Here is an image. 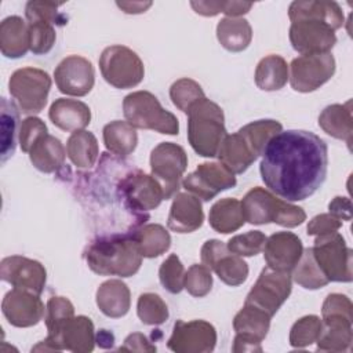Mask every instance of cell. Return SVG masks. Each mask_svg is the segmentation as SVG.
I'll list each match as a JSON object with an SVG mask.
<instances>
[{"mask_svg": "<svg viewBox=\"0 0 353 353\" xmlns=\"http://www.w3.org/2000/svg\"><path fill=\"white\" fill-rule=\"evenodd\" d=\"M327 143L305 130L280 131L266 145L259 165L266 188L285 201L312 196L325 181Z\"/></svg>", "mask_w": 353, "mask_h": 353, "instance_id": "obj_1", "label": "cell"}, {"mask_svg": "<svg viewBox=\"0 0 353 353\" xmlns=\"http://www.w3.org/2000/svg\"><path fill=\"white\" fill-rule=\"evenodd\" d=\"M88 268L101 276L130 277L142 265V255L132 234H112L92 241L85 252Z\"/></svg>", "mask_w": 353, "mask_h": 353, "instance_id": "obj_2", "label": "cell"}, {"mask_svg": "<svg viewBox=\"0 0 353 353\" xmlns=\"http://www.w3.org/2000/svg\"><path fill=\"white\" fill-rule=\"evenodd\" d=\"M188 114V141L193 150L203 157H214L228 135L223 110L208 98L194 102Z\"/></svg>", "mask_w": 353, "mask_h": 353, "instance_id": "obj_3", "label": "cell"}, {"mask_svg": "<svg viewBox=\"0 0 353 353\" xmlns=\"http://www.w3.org/2000/svg\"><path fill=\"white\" fill-rule=\"evenodd\" d=\"M244 219L252 225L274 222L285 228H295L306 219L305 211L285 200L277 199L263 188H252L241 200Z\"/></svg>", "mask_w": 353, "mask_h": 353, "instance_id": "obj_4", "label": "cell"}, {"mask_svg": "<svg viewBox=\"0 0 353 353\" xmlns=\"http://www.w3.org/2000/svg\"><path fill=\"white\" fill-rule=\"evenodd\" d=\"M123 112L127 123L134 128L153 130L167 135H176L179 131L176 116L165 110L149 91L128 94L123 101Z\"/></svg>", "mask_w": 353, "mask_h": 353, "instance_id": "obj_5", "label": "cell"}, {"mask_svg": "<svg viewBox=\"0 0 353 353\" xmlns=\"http://www.w3.org/2000/svg\"><path fill=\"white\" fill-rule=\"evenodd\" d=\"M99 70L105 81L116 88H132L145 76V68L135 51L125 46L106 47L99 57Z\"/></svg>", "mask_w": 353, "mask_h": 353, "instance_id": "obj_6", "label": "cell"}, {"mask_svg": "<svg viewBox=\"0 0 353 353\" xmlns=\"http://www.w3.org/2000/svg\"><path fill=\"white\" fill-rule=\"evenodd\" d=\"M312 252L328 281L350 283L353 280V252L346 245L342 234L334 232L330 234L316 236Z\"/></svg>", "mask_w": 353, "mask_h": 353, "instance_id": "obj_7", "label": "cell"}, {"mask_svg": "<svg viewBox=\"0 0 353 353\" xmlns=\"http://www.w3.org/2000/svg\"><path fill=\"white\" fill-rule=\"evenodd\" d=\"M51 88V77L39 68L15 70L8 80V91L23 113L33 114L44 109Z\"/></svg>", "mask_w": 353, "mask_h": 353, "instance_id": "obj_8", "label": "cell"}, {"mask_svg": "<svg viewBox=\"0 0 353 353\" xmlns=\"http://www.w3.org/2000/svg\"><path fill=\"white\" fill-rule=\"evenodd\" d=\"M94 324L87 316H73L48 332L33 350H70L73 353L92 352L95 345Z\"/></svg>", "mask_w": 353, "mask_h": 353, "instance_id": "obj_9", "label": "cell"}, {"mask_svg": "<svg viewBox=\"0 0 353 353\" xmlns=\"http://www.w3.org/2000/svg\"><path fill=\"white\" fill-rule=\"evenodd\" d=\"M188 167V156L182 146L174 142H161L150 153L152 176L161 185L164 199L174 196Z\"/></svg>", "mask_w": 353, "mask_h": 353, "instance_id": "obj_10", "label": "cell"}, {"mask_svg": "<svg viewBox=\"0 0 353 353\" xmlns=\"http://www.w3.org/2000/svg\"><path fill=\"white\" fill-rule=\"evenodd\" d=\"M335 73V59L330 52L305 54L292 59L288 77L292 90L312 92L325 84Z\"/></svg>", "mask_w": 353, "mask_h": 353, "instance_id": "obj_11", "label": "cell"}, {"mask_svg": "<svg viewBox=\"0 0 353 353\" xmlns=\"http://www.w3.org/2000/svg\"><path fill=\"white\" fill-rule=\"evenodd\" d=\"M291 287L292 281L290 273L273 270L266 266L262 269L244 303L254 305L273 317L290 296Z\"/></svg>", "mask_w": 353, "mask_h": 353, "instance_id": "obj_12", "label": "cell"}, {"mask_svg": "<svg viewBox=\"0 0 353 353\" xmlns=\"http://www.w3.org/2000/svg\"><path fill=\"white\" fill-rule=\"evenodd\" d=\"M201 262L210 270H214L221 281L230 287L243 284L248 277V265L245 261L230 252L228 245L219 240H208L200 251Z\"/></svg>", "mask_w": 353, "mask_h": 353, "instance_id": "obj_13", "label": "cell"}, {"mask_svg": "<svg viewBox=\"0 0 353 353\" xmlns=\"http://www.w3.org/2000/svg\"><path fill=\"white\" fill-rule=\"evenodd\" d=\"M215 343L216 331L208 321L178 320L174 324L167 346L176 353H208L214 350Z\"/></svg>", "mask_w": 353, "mask_h": 353, "instance_id": "obj_14", "label": "cell"}, {"mask_svg": "<svg viewBox=\"0 0 353 353\" xmlns=\"http://www.w3.org/2000/svg\"><path fill=\"white\" fill-rule=\"evenodd\" d=\"M236 176L221 163H201L196 171L182 181V186L203 201L212 200L218 193L233 188Z\"/></svg>", "mask_w": 353, "mask_h": 353, "instance_id": "obj_15", "label": "cell"}, {"mask_svg": "<svg viewBox=\"0 0 353 353\" xmlns=\"http://www.w3.org/2000/svg\"><path fill=\"white\" fill-rule=\"evenodd\" d=\"M290 41L299 54L330 52L336 43L335 30L323 21L301 19L290 26Z\"/></svg>", "mask_w": 353, "mask_h": 353, "instance_id": "obj_16", "label": "cell"}, {"mask_svg": "<svg viewBox=\"0 0 353 353\" xmlns=\"http://www.w3.org/2000/svg\"><path fill=\"white\" fill-rule=\"evenodd\" d=\"M54 79L62 94L72 97L87 95L95 83V72L92 63L80 55H69L63 58L54 70Z\"/></svg>", "mask_w": 353, "mask_h": 353, "instance_id": "obj_17", "label": "cell"}, {"mask_svg": "<svg viewBox=\"0 0 353 353\" xmlns=\"http://www.w3.org/2000/svg\"><path fill=\"white\" fill-rule=\"evenodd\" d=\"M0 277L14 288H21L40 295L46 285V268L34 259L11 255L0 262Z\"/></svg>", "mask_w": 353, "mask_h": 353, "instance_id": "obj_18", "label": "cell"}, {"mask_svg": "<svg viewBox=\"0 0 353 353\" xmlns=\"http://www.w3.org/2000/svg\"><path fill=\"white\" fill-rule=\"evenodd\" d=\"M39 296L21 288L8 291L1 302V312L7 321L18 328L36 325L46 314L44 305Z\"/></svg>", "mask_w": 353, "mask_h": 353, "instance_id": "obj_19", "label": "cell"}, {"mask_svg": "<svg viewBox=\"0 0 353 353\" xmlns=\"http://www.w3.org/2000/svg\"><path fill=\"white\" fill-rule=\"evenodd\" d=\"M263 252L268 268L290 273L301 259L303 245L295 233L276 232L266 239Z\"/></svg>", "mask_w": 353, "mask_h": 353, "instance_id": "obj_20", "label": "cell"}, {"mask_svg": "<svg viewBox=\"0 0 353 353\" xmlns=\"http://www.w3.org/2000/svg\"><path fill=\"white\" fill-rule=\"evenodd\" d=\"M120 189L125 201L138 211H150L164 200L161 185L152 176L141 171L127 175L120 182Z\"/></svg>", "mask_w": 353, "mask_h": 353, "instance_id": "obj_21", "label": "cell"}, {"mask_svg": "<svg viewBox=\"0 0 353 353\" xmlns=\"http://www.w3.org/2000/svg\"><path fill=\"white\" fill-rule=\"evenodd\" d=\"M204 212L199 197L192 193H176L172 200L167 225L176 233H190L203 225Z\"/></svg>", "mask_w": 353, "mask_h": 353, "instance_id": "obj_22", "label": "cell"}, {"mask_svg": "<svg viewBox=\"0 0 353 353\" xmlns=\"http://www.w3.org/2000/svg\"><path fill=\"white\" fill-rule=\"evenodd\" d=\"M288 17L291 22L301 19H316L330 25L334 30L343 26V11L336 1L327 0H309V1H292L288 8Z\"/></svg>", "mask_w": 353, "mask_h": 353, "instance_id": "obj_23", "label": "cell"}, {"mask_svg": "<svg viewBox=\"0 0 353 353\" xmlns=\"http://www.w3.org/2000/svg\"><path fill=\"white\" fill-rule=\"evenodd\" d=\"M323 330L317 338V350L323 352H346L353 342L352 321L353 317L330 314L323 316Z\"/></svg>", "mask_w": 353, "mask_h": 353, "instance_id": "obj_24", "label": "cell"}, {"mask_svg": "<svg viewBox=\"0 0 353 353\" xmlns=\"http://www.w3.org/2000/svg\"><path fill=\"white\" fill-rule=\"evenodd\" d=\"M48 117L55 127L63 131L74 132L85 128L90 124L91 110L81 101L59 98L51 103Z\"/></svg>", "mask_w": 353, "mask_h": 353, "instance_id": "obj_25", "label": "cell"}, {"mask_svg": "<svg viewBox=\"0 0 353 353\" xmlns=\"http://www.w3.org/2000/svg\"><path fill=\"white\" fill-rule=\"evenodd\" d=\"M0 50L6 58H21L29 50V25L18 15L7 17L0 23Z\"/></svg>", "mask_w": 353, "mask_h": 353, "instance_id": "obj_26", "label": "cell"}, {"mask_svg": "<svg viewBox=\"0 0 353 353\" xmlns=\"http://www.w3.org/2000/svg\"><path fill=\"white\" fill-rule=\"evenodd\" d=\"M95 299L99 310L112 319L125 316L131 305L130 290L121 280L103 281L97 290Z\"/></svg>", "mask_w": 353, "mask_h": 353, "instance_id": "obj_27", "label": "cell"}, {"mask_svg": "<svg viewBox=\"0 0 353 353\" xmlns=\"http://www.w3.org/2000/svg\"><path fill=\"white\" fill-rule=\"evenodd\" d=\"M319 125L330 137L345 141L350 146L353 135L352 101L324 108L319 116Z\"/></svg>", "mask_w": 353, "mask_h": 353, "instance_id": "obj_28", "label": "cell"}, {"mask_svg": "<svg viewBox=\"0 0 353 353\" xmlns=\"http://www.w3.org/2000/svg\"><path fill=\"white\" fill-rule=\"evenodd\" d=\"M216 156L219 163L233 174H243L258 159L239 131L223 138Z\"/></svg>", "mask_w": 353, "mask_h": 353, "instance_id": "obj_29", "label": "cell"}, {"mask_svg": "<svg viewBox=\"0 0 353 353\" xmlns=\"http://www.w3.org/2000/svg\"><path fill=\"white\" fill-rule=\"evenodd\" d=\"M65 154L66 152L62 142L50 134L39 138L29 150L32 164L46 174L58 171L63 165Z\"/></svg>", "mask_w": 353, "mask_h": 353, "instance_id": "obj_30", "label": "cell"}, {"mask_svg": "<svg viewBox=\"0 0 353 353\" xmlns=\"http://www.w3.org/2000/svg\"><path fill=\"white\" fill-rule=\"evenodd\" d=\"M208 222L218 233H232L240 229L245 219L241 208V201L237 199H221L210 210Z\"/></svg>", "mask_w": 353, "mask_h": 353, "instance_id": "obj_31", "label": "cell"}, {"mask_svg": "<svg viewBox=\"0 0 353 353\" xmlns=\"http://www.w3.org/2000/svg\"><path fill=\"white\" fill-rule=\"evenodd\" d=\"M216 37L223 48L232 52L245 50L252 39V29L244 18H222L216 25Z\"/></svg>", "mask_w": 353, "mask_h": 353, "instance_id": "obj_32", "label": "cell"}, {"mask_svg": "<svg viewBox=\"0 0 353 353\" xmlns=\"http://www.w3.org/2000/svg\"><path fill=\"white\" fill-rule=\"evenodd\" d=\"M270 316L262 309L244 303L241 310L234 316L233 328L237 335L248 336L256 341H263L270 327Z\"/></svg>", "mask_w": 353, "mask_h": 353, "instance_id": "obj_33", "label": "cell"}, {"mask_svg": "<svg viewBox=\"0 0 353 353\" xmlns=\"http://www.w3.org/2000/svg\"><path fill=\"white\" fill-rule=\"evenodd\" d=\"M66 154L77 168H91L99 154L95 135L85 130L72 132L66 142Z\"/></svg>", "mask_w": 353, "mask_h": 353, "instance_id": "obj_34", "label": "cell"}, {"mask_svg": "<svg viewBox=\"0 0 353 353\" xmlns=\"http://www.w3.org/2000/svg\"><path fill=\"white\" fill-rule=\"evenodd\" d=\"M103 143L109 152L116 156L125 157L131 154L138 143L135 128L121 120H114L103 127Z\"/></svg>", "mask_w": 353, "mask_h": 353, "instance_id": "obj_35", "label": "cell"}, {"mask_svg": "<svg viewBox=\"0 0 353 353\" xmlns=\"http://www.w3.org/2000/svg\"><path fill=\"white\" fill-rule=\"evenodd\" d=\"M255 84L263 91L281 90L288 80V65L280 55H268L255 69Z\"/></svg>", "mask_w": 353, "mask_h": 353, "instance_id": "obj_36", "label": "cell"}, {"mask_svg": "<svg viewBox=\"0 0 353 353\" xmlns=\"http://www.w3.org/2000/svg\"><path fill=\"white\" fill-rule=\"evenodd\" d=\"M132 236L143 258H156L164 254L171 245L170 233L159 223H148L134 232Z\"/></svg>", "mask_w": 353, "mask_h": 353, "instance_id": "obj_37", "label": "cell"}, {"mask_svg": "<svg viewBox=\"0 0 353 353\" xmlns=\"http://www.w3.org/2000/svg\"><path fill=\"white\" fill-rule=\"evenodd\" d=\"M283 130L281 123L277 120H256L245 124L239 130V134L244 138L252 153L259 157L262 156L268 142Z\"/></svg>", "mask_w": 353, "mask_h": 353, "instance_id": "obj_38", "label": "cell"}, {"mask_svg": "<svg viewBox=\"0 0 353 353\" xmlns=\"http://www.w3.org/2000/svg\"><path fill=\"white\" fill-rule=\"evenodd\" d=\"M292 279L296 284L306 290L323 288L330 283L320 266L317 265L312 252V247L303 250L301 259L292 270Z\"/></svg>", "mask_w": 353, "mask_h": 353, "instance_id": "obj_39", "label": "cell"}, {"mask_svg": "<svg viewBox=\"0 0 353 353\" xmlns=\"http://www.w3.org/2000/svg\"><path fill=\"white\" fill-rule=\"evenodd\" d=\"M1 163H6L15 152L17 143V127L19 121V113L14 102L7 98H1Z\"/></svg>", "mask_w": 353, "mask_h": 353, "instance_id": "obj_40", "label": "cell"}, {"mask_svg": "<svg viewBox=\"0 0 353 353\" xmlns=\"http://www.w3.org/2000/svg\"><path fill=\"white\" fill-rule=\"evenodd\" d=\"M137 314L146 325H160L168 319V307L160 295L145 292L138 298Z\"/></svg>", "mask_w": 353, "mask_h": 353, "instance_id": "obj_41", "label": "cell"}, {"mask_svg": "<svg viewBox=\"0 0 353 353\" xmlns=\"http://www.w3.org/2000/svg\"><path fill=\"white\" fill-rule=\"evenodd\" d=\"M323 330V320L316 314L301 317L290 331V345L292 347H306L317 341Z\"/></svg>", "mask_w": 353, "mask_h": 353, "instance_id": "obj_42", "label": "cell"}, {"mask_svg": "<svg viewBox=\"0 0 353 353\" xmlns=\"http://www.w3.org/2000/svg\"><path fill=\"white\" fill-rule=\"evenodd\" d=\"M170 98L179 110L186 113L194 102L205 98V95L197 81L183 77L172 83L170 87Z\"/></svg>", "mask_w": 353, "mask_h": 353, "instance_id": "obj_43", "label": "cell"}, {"mask_svg": "<svg viewBox=\"0 0 353 353\" xmlns=\"http://www.w3.org/2000/svg\"><path fill=\"white\" fill-rule=\"evenodd\" d=\"M185 268L176 254H171L159 269L161 285L171 294H179L185 287Z\"/></svg>", "mask_w": 353, "mask_h": 353, "instance_id": "obj_44", "label": "cell"}, {"mask_svg": "<svg viewBox=\"0 0 353 353\" xmlns=\"http://www.w3.org/2000/svg\"><path fill=\"white\" fill-rule=\"evenodd\" d=\"M28 25H29L30 51L36 55H43L50 52L57 40L54 25L44 21L32 22Z\"/></svg>", "mask_w": 353, "mask_h": 353, "instance_id": "obj_45", "label": "cell"}, {"mask_svg": "<svg viewBox=\"0 0 353 353\" xmlns=\"http://www.w3.org/2000/svg\"><path fill=\"white\" fill-rule=\"evenodd\" d=\"M266 236L261 230H250L244 234H237L228 241L230 252L239 256H254L263 250Z\"/></svg>", "mask_w": 353, "mask_h": 353, "instance_id": "obj_46", "label": "cell"}, {"mask_svg": "<svg viewBox=\"0 0 353 353\" xmlns=\"http://www.w3.org/2000/svg\"><path fill=\"white\" fill-rule=\"evenodd\" d=\"M183 287L196 298L205 296L212 288L211 270L205 265H192L185 273Z\"/></svg>", "mask_w": 353, "mask_h": 353, "instance_id": "obj_47", "label": "cell"}, {"mask_svg": "<svg viewBox=\"0 0 353 353\" xmlns=\"http://www.w3.org/2000/svg\"><path fill=\"white\" fill-rule=\"evenodd\" d=\"M74 316V307L68 298L63 296H51L46 306V325L47 331H54L63 321Z\"/></svg>", "mask_w": 353, "mask_h": 353, "instance_id": "obj_48", "label": "cell"}, {"mask_svg": "<svg viewBox=\"0 0 353 353\" xmlns=\"http://www.w3.org/2000/svg\"><path fill=\"white\" fill-rule=\"evenodd\" d=\"M59 3H51V1H29L25 7V15L28 19V23L32 22H50L52 25L55 23H65V21L61 19V15L58 12Z\"/></svg>", "mask_w": 353, "mask_h": 353, "instance_id": "obj_49", "label": "cell"}, {"mask_svg": "<svg viewBox=\"0 0 353 353\" xmlns=\"http://www.w3.org/2000/svg\"><path fill=\"white\" fill-rule=\"evenodd\" d=\"M46 134H48L47 125L41 119L34 117V116L26 117L22 121L21 128H19V134H18L19 146H21L22 152L29 153V150L32 149L34 142Z\"/></svg>", "mask_w": 353, "mask_h": 353, "instance_id": "obj_50", "label": "cell"}, {"mask_svg": "<svg viewBox=\"0 0 353 353\" xmlns=\"http://www.w3.org/2000/svg\"><path fill=\"white\" fill-rule=\"evenodd\" d=\"M342 226V221L331 214H320L312 218L307 223V234L309 236H323L338 232Z\"/></svg>", "mask_w": 353, "mask_h": 353, "instance_id": "obj_51", "label": "cell"}, {"mask_svg": "<svg viewBox=\"0 0 353 353\" xmlns=\"http://www.w3.org/2000/svg\"><path fill=\"white\" fill-rule=\"evenodd\" d=\"M124 352H156V346L141 332H132L124 339V345L120 346Z\"/></svg>", "mask_w": 353, "mask_h": 353, "instance_id": "obj_52", "label": "cell"}, {"mask_svg": "<svg viewBox=\"0 0 353 353\" xmlns=\"http://www.w3.org/2000/svg\"><path fill=\"white\" fill-rule=\"evenodd\" d=\"M330 214L336 216L341 221H350L352 219V203L347 197L336 196L328 204Z\"/></svg>", "mask_w": 353, "mask_h": 353, "instance_id": "obj_53", "label": "cell"}, {"mask_svg": "<svg viewBox=\"0 0 353 353\" xmlns=\"http://www.w3.org/2000/svg\"><path fill=\"white\" fill-rule=\"evenodd\" d=\"M232 350L234 353H244V352H262V346H261V341L248 338V336H243V335H237L234 336L233 341V347Z\"/></svg>", "mask_w": 353, "mask_h": 353, "instance_id": "obj_54", "label": "cell"}, {"mask_svg": "<svg viewBox=\"0 0 353 353\" xmlns=\"http://www.w3.org/2000/svg\"><path fill=\"white\" fill-rule=\"evenodd\" d=\"M192 8L204 17H214L218 12H222L223 1H190Z\"/></svg>", "mask_w": 353, "mask_h": 353, "instance_id": "obj_55", "label": "cell"}, {"mask_svg": "<svg viewBox=\"0 0 353 353\" xmlns=\"http://www.w3.org/2000/svg\"><path fill=\"white\" fill-rule=\"evenodd\" d=\"M252 7V3L247 1H223L222 12L229 18H237L243 14H247Z\"/></svg>", "mask_w": 353, "mask_h": 353, "instance_id": "obj_56", "label": "cell"}, {"mask_svg": "<svg viewBox=\"0 0 353 353\" xmlns=\"http://www.w3.org/2000/svg\"><path fill=\"white\" fill-rule=\"evenodd\" d=\"M116 4L125 14H141L152 6V1H116Z\"/></svg>", "mask_w": 353, "mask_h": 353, "instance_id": "obj_57", "label": "cell"}, {"mask_svg": "<svg viewBox=\"0 0 353 353\" xmlns=\"http://www.w3.org/2000/svg\"><path fill=\"white\" fill-rule=\"evenodd\" d=\"M95 341L98 342V345L101 347H112V345H113V335L109 331H106V330H101L99 334L97 335Z\"/></svg>", "mask_w": 353, "mask_h": 353, "instance_id": "obj_58", "label": "cell"}]
</instances>
